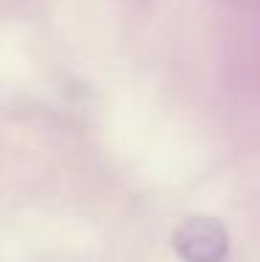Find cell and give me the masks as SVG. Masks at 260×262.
<instances>
[{
  "instance_id": "cell-1",
  "label": "cell",
  "mask_w": 260,
  "mask_h": 262,
  "mask_svg": "<svg viewBox=\"0 0 260 262\" xmlns=\"http://www.w3.org/2000/svg\"><path fill=\"white\" fill-rule=\"evenodd\" d=\"M176 251L188 262H221L230 251V234L215 217H190L176 232Z\"/></svg>"
}]
</instances>
